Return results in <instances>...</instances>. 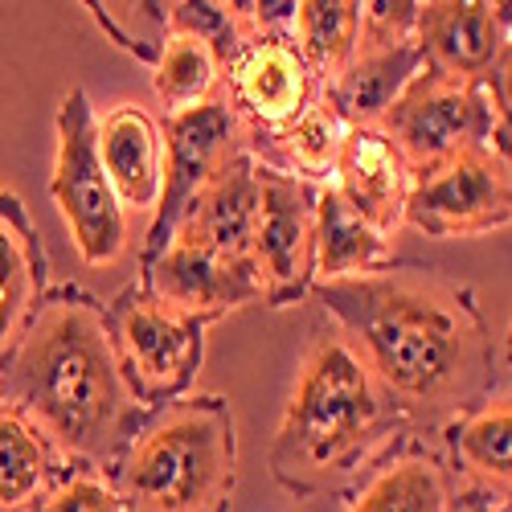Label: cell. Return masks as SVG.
Masks as SVG:
<instances>
[{"label": "cell", "mask_w": 512, "mask_h": 512, "mask_svg": "<svg viewBox=\"0 0 512 512\" xmlns=\"http://www.w3.org/2000/svg\"><path fill=\"white\" fill-rule=\"evenodd\" d=\"M410 431H447L492 398V336L476 291L431 267H381L312 283Z\"/></svg>", "instance_id": "obj_1"}, {"label": "cell", "mask_w": 512, "mask_h": 512, "mask_svg": "<svg viewBox=\"0 0 512 512\" xmlns=\"http://www.w3.org/2000/svg\"><path fill=\"white\" fill-rule=\"evenodd\" d=\"M0 398L21 406L66 467L111 476L144 431V406L123 373L107 308L66 283L46 295L25 345L0 373Z\"/></svg>", "instance_id": "obj_2"}, {"label": "cell", "mask_w": 512, "mask_h": 512, "mask_svg": "<svg viewBox=\"0 0 512 512\" xmlns=\"http://www.w3.org/2000/svg\"><path fill=\"white\" fill-rule=\"evenodd\" d=\"M410 435V422L357 345L332 324L308 340L267 463L291 496H320L361 480Z\"/></svg>", "instance_id": "obj_3"}, {"label": "cell", "mask_w": 512, "mask_h": 512, "mask_svg": "<svg viewBox=\"0 0 512 512\" xmlns=\"http://www.w3.org/2000/svg\"><path fill=\"white\" fill-rule=\"evenodd\" d=\"M123 512H230L238 431L222 394H189L156 410L111 472Z\"/></svg>", "instance_id": "obj_4"}, {"label": "cell", "mask_w": 512, "mask_h": 512, "mask_svg": "<svg viewBox=\"0 0 512 512\" xmlns=\"http://www.w3.org/2000/svg\"><path fill=\"white\" fill-rule=\"evenodd\" d=\"M54 127H58V148H54L50 197L62 213L78 259L95 271H107L127 254V209L119 205L103 173L99 111L91 107L87 91L74 87L62 95Z\"/></svg>", "instance_id": "obj_5"}, {"label": "cell", "mask_w": 512, "mask_h": 512, "mask_svg": "<svg viewBox=\"0 0 512 512\" xmlns=\"http://www.w3.org/2000/svg\"><path fill=\"white\" fill-rule=\"evenodd\" d=\"M107 324L144 410H164L189 398L205 361V320L160 304L156 295L132 283L115 295V304H107Z\"/></svg>", "instance_id": "obj_6"}, {"label": "cell", "mask_w": 512, "mask_h": 512, "mask_svg": "<svg viewBox=\"0 0 512 512\" xmlns=\"http://www.w3.org/2000/svg\"><path fill=\"white\" fill-rule=\"evenodd\" d=\"M496 127L492 99L480 82H459L426 66L381 119L414 177L447 164L467 148H484Z\"/></svg>", "instance_id": "obj_7"}, {"label": "cell", "mask_w": 512, "mask_h": 512, "mask_svg": "<svg viewBox=\"0 0 512 512\" xmlns=\"http://www.w3.org/2000/svg\"><path fill=\"white\" fill-rule=\"evenodd\" d=\"M160 127H164V193H160V205L148 222L140 263L156 259V254L173 242L177 222L185 218L193 197L246 148L242 123L222 95L193 107V111L164 115Z\"/></svg>", "instance_id": "obj_8"}, {"label": "cell", "mask_w": 512, "mask_h": 512, "mask_svg": "<svg viewBox=\"0 0 512 512\" xmlns=\"http://www.w3.org/2000/svg\"><path fill=\"white\" fill-rule=\"evenodd\" d=\"M320 95L324 82L291 37H250L222 66V99L238 115L250 152L291 127Z\"/></svg>", "instance_id": "obj_9"}, {"label": "cell", "mask_w": 512, "mask_h": 512, "mask_svg": "<svg viewBox=\"0 0 512 512\" xmlns=\"http://www.w3.org/2000/svg\"><path fill=\"white\" fill-rule=\"evenodd\" d=\"M250 267L263 283V304L287 308L316 283V185L259 164V222Z\"/></svg>", "instance_id": "obj_10"}, {"label": "cell", "mask_w": 512, "mask_h": 512, "mask_svg": "<svg viewBox=\"0 0 512 512\" xmlns=\"http://www.w3.org/2000/svg\"><path fill=\"white\" fill-rule=\"evenodd\" d=\"M402 226L426 238H480L512 226V197L492 148H467L447 164L414 177Z\"/></svg>", "instance_id": "obj_11"}, {"label": "cell", "mask_w": 512, "mask_h": 512, "mask_svg": "<svg viewBox=\"0 0 512 512\" xmlns=\"http://www.w3.org/2000/svg\"><path fill=\"white\" fill-rule=\"evenodd\" d=\"M140 287L160 304L205 324L263 304V283L250 259H222V254H209L189 242H168L156 259L140 263Z\"/></svg>", "instance_id": "obj_12"}, {"label": "cell", "mask_w": 512, "mask_h": 512, "mask_svg": "<svg viewBox=\"0 0 512 512\" xmlns=\"http://www.w3.org/2000/svg\"><path fill=\"white\" fill-rule=\"evenodd\" d=\"M50 295V254L41 242L25 201L0 185V373L9 369L17 349Z\"/></svg>", "instance_id": "obj_13"}, {"label": "cell", "mask_w": 512, "mask_h": 512, "mask_svg": "<svg viewBox=\"0 0 512 512\" xmlns=\"http://www.w3.org/2000/svg\"><path fill=\"white\" fill-rule=\"evenodd\" d=\"M414 37L431 70L484 87L508 41V29L488 0H426L418 5Z\"/></svg>", "instance_id": "obj_14"}, {"label": "cell", "mask_w": 512, "mask_h": 512, "mask_svg": "<svg viewBox=\"0 0 512 512\" xmlns=\"http://www.w3.org/2000/svg\"><path fill=\"white\" fill-rule=\"evenodd\" d=\"M328 181L373 230L390 234V238L402 230V213H406L414 173L406 168L402 152L394 148V140L381 132V127H349Z\"/></svg>", "instance_id": "obj_15"}, {"label": "cell", "mask_w": 512, "mask_h": 512, "mask_svg": "<svg viewBox=\"0 0 512 512\" xmlns=\"http://www.w3.org/2000/svg\"><path fill=\"white\" fill-rule=\"evenodd\" d=\"M99 160L127 213H156L164 193V127L140 103H115L99 115Z\"/></svg>", "instance_id": "obj_16"}, {"label": "cell", "mask_w": 512, "mask_h": 512, "mask_svg": "<svg viewBox=\"0 0 512 512\" xmlns=\"http://www.w3.org/2000/svg\"><path fill=\"white\" fill-rule=\"evenodd\" d=\"M254 222H259V160L250 156V148H242L193 197L185 218L177 222L173 242L201 246L222 259H250Z\"/></svg>", "instance_id": "obj_17"}, {"label": "cell", "mask_w": 512, "mask_h": 512, "mask_svg": "<svg viewBox=\"0 0 512 512\" xmlns=\"http://www.w3.org/2000/svg\"><path fill=\"white\" fill-rule=\"evenodd\" d=\"M459 488L451 463L426 447L402 443L357 480L345 512H455Z\"/></svg>", "instance_id": "obj_18"}, {"label": "cell", "mask_w": 512, "mask_h": 512, "mask_svg": "<svg viewBox=\"0 0 512 512\" xmlns=\"http://www.w3.org/2000/svg\"><path fill=\"white\" fill-rule=\"evenodd\" d=\"M426 70L418 37L402 46H357L353 62L324 87V99L349 127H381L398 95Z\"/></svg>", "instance_id": "obj_19"}, {"label": "cell", "mask_w": 512, "mask_h": 512, "mask_svg": "<svg viewBox=\"0 0 512 512\" xmlns=\"http://www.w3.org/2000/svg\"><path fill=\"white\" fill-rule=\"evenodd\" d=\"M394 267V238L373 230L332 181L316 185V283Z\"/></svg>", "instance_id": "obj_20"}, {"label": "cell", "mask_w": 512, "mask_h": 512, "mask_svg": "<svg viewBox=\"0 0 512 512\" xmlns=\"http://www.w3.org/2000/svg\"><path fill=\"white\" fill-rule=\"evenodd\" d=\"M70 472L37 422L0 398V512H29Z\"/></svg>", "instance_id": "obj_21"}, {"label": "cell", "mask_w": 512, "mask_h": 512, "mask_svg": "<svg viewBox=\"0 0 512 512\" xmlns=\"http://www.w3.org/2000/svg\"><path fill=\"white\" fill-rule=\"evenodd\" d=\"M451 467L472 480V488L492 492L500 504L512 500V394L488 398L472 414L447 426Z\"/></svg>", "instance_id": "obj_22"}, {"label": "cell", "mask_w": 512, "mask_h": 512, "mask_svg": "<svg viewBox=\"0 0 512 512\" xmlns=\"http://www.w3.org/2000/svg\"><path fill=\"white\" fill-rule=\"evenodd\" d=\"M349 136V123L336 115V107L320 95L300 119L275 140H267L263 148H254L250 156L259 160L263 168H275V173H287V177H300L308 185H324L336 168V156H340V144Z\"/></svg>", "instance_id": "obj_23"}, {"label": "cell", "mask_w": 512, "mask_h": 512, "mask_svg": "<svg viewBox=\"0 0 512 512\" xmlns=\"http://www.w3.org/2000/svg\"><path fill=\"white\" fill-rule=\"evenodd\" d=\"M152 95L164 107V115L193 111L222 95V58L209 41L193 33L168 29L164 50L152 66Z\"/></svg>", "instance_id": "obj_24"}, {"label": "cell", "mask_w": 512, "mask_h": 512, "mask_svg": "<svg viewBox=\"0 0 512 512\" xmlns=\"http://www.w3.org/2000/svg\"><path fill=\"white\" fill-rule=\"evenodd\" d=\"M357 33H361V0H300V9H295L291 41L300 46L304 62L316 70L324 87L353 62Z\"/></svg>", "instance_id": "obj_25"}, {"label": "cell", "mask_w": 512, "mask_h": 512, "mask_svg": "<svg viewBox=\"0 0 512 512\" xmlns=\"http://www.w3.org/2000/svg\"><path fill=\"white\" fill-rule=\"evenodd\" d=\"M87 9L123 54L156 66L168 37V5H160V0H91Z\"/></svg>", "instance_id": "obj_26"}, {"label": "cell", "mask_w": 512, "mask_h": 512, "mask_svg": "<svg viewBox=\"0 0 512 512\" xmlns=\"http://www.w3.org/2000/svg\"><path fill=\"white\" fill-rule=\"evenodd\" d=\"M168 29H177V33H193L201 41H209L213 50H218L222 66L234 58V50L242 46V37H238V25L230 17V5L226 0H173L168 5Z\"/></svg>", "instance_id": "obj_27"}, {"label": "cell", "mask_w": 512, "mask_h": 512, "mask_svg": "<svg viewBox=\"0 0 512 512\" xmlns=\"http://www.w3.org/2000/svg\"><path fill=\"white\" fill-rule=\"evenodd\" d=\"M29 512H123V504L115 496L111 476L87 472V467H70Z\"/></svg>", "instance_id": "obj_28"}, {"label": "cell", "mask_w": 512, "mask_h": 512, "mask_svg": "<svg viewBox=\"0 0 512 512\" xmlns=\"http://www.w3.org/2000/svg\"><path fill=\"white\" fill-rule=\"evenodd\" d=\"M418 33V0H365L357 46H402Z\"/></svg>", "instance_id": "obj_29"}, {"label": "cell", "mask_w": 512, "mask_h": 512, "mask_svg": "<svg viewBox=\"0 0 512 512\" xmlns=\"http://www.w3.org/2000/svg\"><path fill=\"white\" fill-rule=\"evenodd\" d=\"M484 91H488V99H492L496 119L512 123V33H508L504 50H500V58H496V66H492V74H488V82H484Z\"/></svg>", "instance_id": "obj_30"}, {"label": "cell", "mask_w": 512, "mask_h": 512, "mask_svg": "<svg viewBox=\"0 0 512 512\" xmlns=\"http://www.w3.org/2000/svg\"><path fill=\"white\" fill-rule=\"evenodd\" d=\"M488 148H492V156H496V164H500V177H504L508 197H512V123L496 119L492 136H488Z\"/></svg>", "instance_id": "obj_31"}, {"label": "cell", "mask_w": 512, "mask_h": 512, "mask_svg": "<svg viewBox=\"0 0 512 512\" xmlns=\"http://www.w3.org/2000/svg\"><path fill=\"white\" fill-rule=\"evenodd\" d=\"M496 496L484 492V488H459V500H455V512H496Z\"/></svg>", "instance_id": "obj_32"}, {"label": "cell", "mask_w": 512, "mask_h": 512, "mask_svg": "<svg viewBox=\"0 0 512 512\" xmlns=\"http://www.w3.org/2000/svg\"><path fill=\"white\" fill-rule=\"evenodd\" d=\"M496 13H500V21H504V29L512 33V0H496Z\"/></svg>", "instance_id": "obj_33"}, {"label": "cell", "mask_w": 512, "mask_h": 512, "mask_svg": "<svg viewBox=\"0 0 512 512\" xmlns=\"http://www.w3.org/2000/svg\"><path fill=\"white\" fill-rule=\"evenodd\" d=\"M504 353H508V365H512V328H508V349Z\"/></svg>", "instance_id": "obj_34"}]
</instances>
